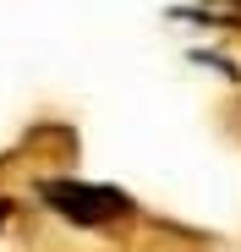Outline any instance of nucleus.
I'll return each mask as SVG.
<instances>
[{
	"label": "nucleus",
	"instance_id": "f257e3e1",
	"mask_svg": "<svg viewBox=\"0 0 241 252\" xmlns=\"http://www.w3.org/2000/svg\"><path fill=\"white\" fill-rule=\"evenodd\" d=\"M38 192H44V203L55 208L60 220H71V225H110V220H126V214H132V197H126V192H115V187L44 181Z\"/></svg>",
	"mask_w": 241,
	"mask_h": 252
},
{
	"label": "nucleus",
	"instance_id": "f03ea898",
	"mask_svg": "<svg viewBox=\"0 0 241 252\" xmlns=\"http://www.w3.org/2000/svg\"><path fill=\"white\" fill-rule=\"evenodd\" d=\"M0 220H6V203H0Z\"/></svg>",
	"mask_w": 241,
	"mask_h": 252
}]
</instances>
